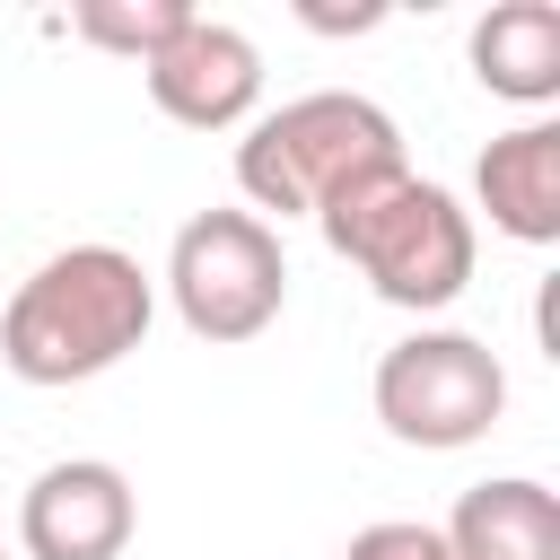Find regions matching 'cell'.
<instances>
[{
	"label": "cell",
	"instance_id": "6da1fadb",
	"mask_svg": "<svg viewBox=\"0 0 560 560\" xmlns=\"http://www.w3.org/2000/svg\"><path fill=\"white\" fill-rule=\"evenodd\" d=\"M158 324V280L122 245L44 254L0 306V359L18 385H88L122 368Z\"/></svg>",
	"mask_w": 560,
	"mask_h": 560
},
{
	"label": "cell",
	"instance_id": "7a4b0ae2",
	"mask_svg": "<svg viewBox=\"0 0 560 560\" xmlns=\"http://www.w3.org/2000/svg\"><path fill=\"white\" fill-rule=\"evenodd\" d=\"M315 228H324V245H332L385 306H402V315L455 306L464 280H472V254H481L472 210H464L446 184L411 175V166L359 175L350 192H332V201L315 210Z\"/></svg>",
	"mask_w": 560,
	"mask_h": 560
},
{
	"label": "cell",
	"instance_id": "3957f363",
	"mask_svg": "<svg viewBox=\"0 0 560 560\" xmlns=\"http://www.w3.org/2000/svg\"><path fill=\"white\" fill-rule=\"evenodd\" d=\"M385 166H402V131L385 105H368L350 88L289 96V105L254 114L236 140V192L280 219H315L332 192H350L359 175H385Z\"/></svg>",
	"mask_w": 560,
	"mask_h": 560
},
{
	"label": "cell",
	"instance_id": "277c9868",
	"mask_svg": "<svg viewBox=\"0 0 560 560\" xmlns=\"http://www.w3.org/2000/svg\"><path fill=\"white\" fill-rule=\"evenodd\" d=\"M166 298L192 341H254L289 306V254L280 228L254 210H192L166 245Z\"/></svg>",
	"mask_w": 560,
	"mask_h": 560
},
{
	"label": "cell",
	"instance_id": "5b68a950",
	"mask_svg": "<svg viewBox=\"0 0 560 560\" xmlns=\"http://www.w3.org/2000/svg\"><path fill=\"white\" fill-rule=\"evenodd\" d=\"M376 420L385 438L420 446V455H455L472 438L499 429L508 411V368L481 332H446V324H420L402 332L385 359H376Z\"/></svg>",
	"mask_w": 560,
	"mask_h": 560
},
{
	"label": "cell",
	"instance_id": "8992f818",
	"mask_svg": "<svg viewBox=\"0 0 560 560\" xmlns=\"http://www.w3.org/2000/svg\"><path fill=\"white\" fill-rule=\"evenodd\" d=\"M131 525H140V499H131L122 464H105V455H61L18 499L26 560H122Z\"/></svg>",
	"mask_w": 560,
	"mask_h": 560
},
{
	"label": "cell",
	"instance_id": "52a82bcc",
	"mask_svg": "<svg viewBox=\"0 0 560 560\" xmlns=\"http://www.w3.org/2000/svg\"><path fill=\"white\" fill-rule=\"evenodd\" d=\"M140 79H149L158 114L184 122V131H236L262 105V52H254V35L228 26V18H201V9H192V26L166 52L140 61Z\"/></svg>",
	"mask_w": 560,
	"mask_h": 560
},
{
	"label": "cell",
	"instance_id": "ba28073f",
	"mask_svg": "<svg viewBox=\"0 0 560 560\" xmlns=\"http://www.w3.org/2000/svg\"><path fill=\"white\" fill-rule=\"evenodd\" d=\"M472 192H481V210H490L499 236L560 245V122L534 114V122L499 131L481 149V166H472Z\"/></svg>",
	"mask_w": 560,
	"mask_h": 560
},
{
	"label": "cell",
	"instance_id": "9c48e42d",
	"mask_svg": "<svg viewBox=\"0 0 560 560\" xmlns=\"http://www.w3.org/2000/svg\"><path fill=\"white\" fill-rule=\"evenodd\" d=\"M438 534L455 560H560V499L525 472H499V481H472Z\"/></svg>",
	"mask_w": 560,
	"mask_h": 560
},
{
	"label": "cell",
	"instance_id": "30bf717a",
	"mask_svg": "<svg viewBox=\"0 0 560 560\" xmlns=\"http://www.w3.org/2000/svg\"><path fill=\"white\" fill-rule=\"evenodd\" d=\"M472 79L508 105H551L560 96V9L551 0H499L472 26Z\"/></svg>",
	"mask_w": 560,
	"mask_h": 560
},
{
	"label": "cell",
	"instance_id": "8fae6325",
	"mask_svg": "<svg viewBox=\"0 0 560 560\" xmlns=\"http://www.w3.org/2000/svg\"><path fill=\"white\" fill-rule=\"evenodd\" d=\"M70 26H79L96 52L149 61V52H166V44L192 26V9H184V0H79V9H70Z\"/></svg>",
	"mask_w": 560,
	"mask_h": 560
},
{
	"label": "cell",
	"instance_id": "7c38bea8",
	"mask_svg": "<svg viewBox=\"0 0 560 560\" xmlns=\"http://www.w3.org/2000/svg\"><path fill=\"white\" fill-rule=\"evenodd\" d=\"M341 560H455V551H446L438 525H420V516H385V525H359V534L341 542Z\"/></svg>",
	"mask_w": 560,
	"mask_h": 560
},
{
	"label": "cell",
	"instance_id": "4fadbf2b",
	"mask_svg": "<svg viewBox=\"0 0 560 560\" xmlns=\"http://www.w3.org/2000/svg\"><path fill=\"white\" fill-rule=\"evenodd\" d=\"M0 560H9V551H0Z\"/></svg>",
	"mask_w": 560,
	"mask_h": 560
}]
</instances>
